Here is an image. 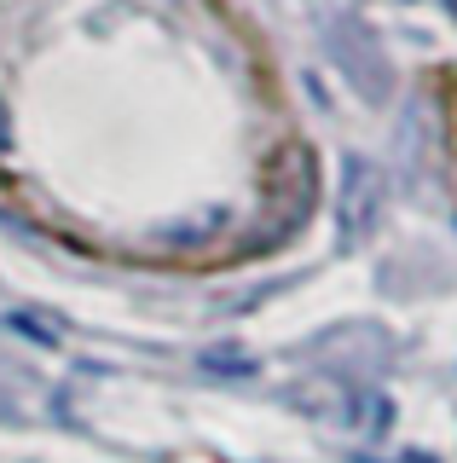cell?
I'll list each match as a JSON object with an SVG mask.
<instances>
[{"label":"cell","instance_id":"obj_1","mask_svg":"<svg viewBox=\"0 0 457 463\" xmlns=\"http://www.w3.org/2000/svg\"><path fill=\"white\" fill-rule=\"evenodd\" d=\"M446 6H452V12H457V0H446Z\"/></svg>","mask_w":457,"mask_h":463}]
</instances>
